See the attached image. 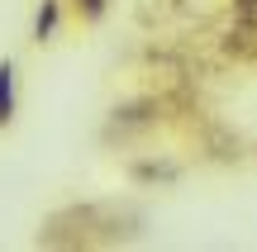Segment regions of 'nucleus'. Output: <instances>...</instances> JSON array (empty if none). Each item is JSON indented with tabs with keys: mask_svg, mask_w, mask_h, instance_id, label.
Masks as SVG:
<instances>
[{
	"mask_svg": "<svg viewBox=\"0 0 257 252\" xmlns=\"http://www.w3.org/2000/svg\"><path fill=\"white\" fill-rule=\"evenodd\" d=\"M53 29H57V0H43V10H38V19H34V38H38V43H48Z\"/></svg>",
	"mask_w": 257,
	"mask_h": 252,
	"instance_id": "2",
	"label": "nucleus"
},
{
	"mask_svg": "<svg viewBox=\"0 0 257 252\" xmlns=\"http://www.w3.org/2000/svg\"><path fill=\"white\" fill-rule=\"evenodd\" d=\"M15 119V67L0 62V129Z\"/></svg>",
	"mask_w": 257,
	"mask_h": 252,
	"instance_id": "1",
	"label": "nucleus"
},
{
	"mask_svg": "<svg viewBox=\"0 0 257 252\" xmlns=\"http://www.w3.org/2000/svg\"><path fill=\"white\" fill-rule=\"evenodd\" d=\"M76 10H81V19H91V24H95V19L105 15V0H76Z\"/></svg>",
	"mask_w": 257,
	"mask_h": 252,
	"instance_id": "3",
	"label": "nucleus"
},
{
	"mask_svg": "<svg viewBox=\"0 0 257 252\" xmlns=\"http://www.w3.org/2000/svg\"><path fill=\"white\" fill-rule=\"evenodd\" d=\"M233 15H238V19H252L257 15V0H233Z\"/></svg>",
	"mask_w": 257,
	"mask_h": 252,
	"instance_id": "4",
	"label": "nucleus"
}]
</instances>
